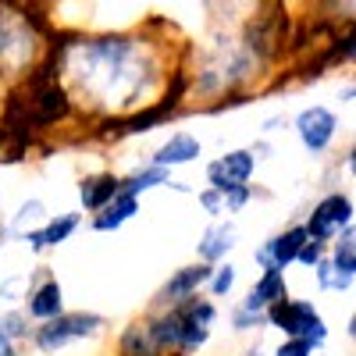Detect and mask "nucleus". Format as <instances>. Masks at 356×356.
I'll return each mask as SVG.
<instances>
[{
  "instance_id": "6ab92c4d",
  "label": "nucleus",
  "mask_w": 356,
  "mask_h": 356,
  "mask_svg": "<svg viewBox=\"0 0 356 356\" xmlns=\"http://www.w3.org/2000/svg\"><path fill=\"white\" fill-rule=\"evenodd\" d=\"M324 257V243H317V239H310V235H307V243L300 246V253H296V260H300V264H307V267H314L317 260Z\"/></svg>"
},
{
  "instance_id": "b1692460",
  "label": "nucleus",
  "mask_w": 356,
  "mask_h": 356,
  "mask_svg": "<svg viewBox=\"0 0 356 356\" xmlns=\"http://www.w3.org/2000/svg\"><path fill=\"white\" fill-rule=\"evenodd\" d=\"M0 356H15V346H11V339L0 332Z\"/></svg>"
},
{
  "instance_id": "5701e85b",
  "label": "nucleus",
  "mask_w": 356,
  "mask_h": 356,
  "mask_svg": "<svg viewBox=\"0 0 356 356\" xmlns=\"http://www.w3.org/2000/svg\"><path fill=\"white\" fill-rule=\"evenodd\" d=\"M0 328H8V335H25V332H29L25 321H22L18 314H8L4 321H0Z\"/></svg>"
},
{
  "instance_id": "423d86ee",
  "label": "nucleus",
  "mask_w": 356,
  "mask_h": 356,
  "mask_svg": "<svg viewBox=\"0 0 356 356\" xmlns=\"http://www.w3.org/2000/svg\"><path fill=\"white\" fill-rule=\"evenodd\" d=\"M257 168V157L250 150H232L225 154L221 161H214L211 168H207V178H211L214 189H228V186H246L250 175Z\"/></svg>"
},
{
  "instance_id": "f03ea898",
  "label": "nucleus",
  "mask_w": 356,
  "mask_h": 356,
  "mask_svg": "<svg viewBox=\"0 0 356 356\" xmlns=\"http://www.w3.org/2000/svg\"><path fill=\"white\" fill-rule=\"evenodd\" d=\"M264 321L275 324V328H282L289 339H307L314 346H324V339H328V328H324L321 314L310 303H303V300H285L282 296V300H275L271 307H267Z\"/></svg>"
},
{
  "instance_id": "4468645a",
  "label": "nucleus",
  "mask_w": 356,
  "mask_h": 356,
  "mask_svg": "<svg viewBox=\"0 0 356 356\" xmlns=\"http://www.w3.org/2000/svg\"><path fill=\"white\" fill-rule=\"evenodd\" d=\"M161 346L150 332V324H132L122 339V356H157Z\"/></svg>"
},
{
  "instance_id": "9d476101",
  "label": "nucleus",
  "mask_w": 356,
  "mask_h": 356,
  "mask_svg": "<svg viewBox=\"0 0 356 356\" xmlns=\"http://www.w3.org/2000/svg\"><path fill=\"white\" fill-rule=\"evenodd\" d=\"M79 228V214H61V218H54V221H47L43 228H36V232H29L25 235V243L33 246V250H47V246H57V243H65L68 235Z\"/></svg>"
},
{
  "instance_id": "dca6fc26",
  "label": "nucleus",
  "mask_w": 356,
  "mask_h": 356,
  "mask_svg": "<svg viewBox=\"0 0 356 356\" xmlns=\"http://www.w3.org/2000/svg\"><path fill=\"white\" fill-rule=\"evenodd\" d=\"M118 178H111V175H100V178H86L82 182V203H86V211H100V207L118 193Z\"/></svg>"
},
{
  "instance_id": "aec40b11",
  "label": "nucleus",
  "mask_w": 356,
  "mask_h": 356,
  "mask_svg": "<svg viewBox=\"0 0 356 356\" xmlns=\"http://www.w3.org/2000/svg\"><path fill=\"white\" fill-rule=\"evenodd\" d=\"M310 353H314V342H307V339H285L275 356H310Z\"/></svg>"
},
{
  "instance_id": "f8f14e48",
  "label": "nucleus",
  "mask_w": 356,
  "mask_h": 356,
  "mask_svg": "<svg viewBox=\"0 0 356 356\" xmlns=\"http://www.w3.org/2000/svg\"><path fill=\"white\" fill-rule=\"evenodd\" d=\"M196 157H200V143H196L193 136H186V132H178V136H171L161 150H157L154 164H157V168H171V164H189V161H196Z\"/></svg>"
},
{
  "instance_id": "1a4fd4ad",
  "label": "nucleus",
  "mask_w": 356,
  "mask_h": 356,
  "mask_svg": "<svg viewBox=\"0 0 356 356\" xmlns=\"http://www.w3.org/2000/svg\"><path fill=\"white\" fill-rule=\"evenodd\" d=\"M285 296V275L278 271V267H264V275H260V282L250 289V296H246V303H243V310H267L275 300H282Z\"/></svg>"
},
{
  "instance_id": "6e6552de",
  "label": "nucleus",
  "mask_w": 356,
  "mask_h": 356,
  "mask_svg": "<svg viewBox=\"0 0 356 356\" xmlns=\"http://www.w3.org/2000/svg\"><path fill=\"white\" fill-rule=\"evenodd\" d=\"M132 214H139V196L132 193H122V186H118V193L100 207V218L93 221L97 232H111V228H122Z\"/></svg>"
},
{
  "instance_id": "20e7f679",
  "label": "nucleus",
  "mask_w": 356,
  "mask_h": 356,
  "mask_svg": "<svg viewBox=\"0 0 356 356\" xmlns=\"http://www.w3.org/2000/svg\"><path fill=\"white\" fill-rule=\"evenodd\" d=\"M346 225H353V200L335 193V196L321 200L314 207V214L307 221V235H310V239H317V243H324V239H332L335 232H342Z\"/></svg>"
},
{
  "instance_id": "7ed1b4c3",
  "label": "nucleus",
  "mask_w": 356,
  "mask_h": 356,
  "mask_svg": "<svg viewBox=\"0 0 356 356\" xmlns=\"http://www.w3.org/2000/svg\"><path fill=\"white\" fill-rule=\"evenodd\" d=\"M97 328H104V317H97V314H54L36 332V342H40L43 353H54V349L68 346L72 339L93 335Z\"/></svg>"
},
{
  "instance_id": "2eb2a0df",
  "label": "nucleus",
  "mask_w": 356,
  "mask_h": 356,
  "mask_svg": "<svg viewBox=\"0 0 356 356\" xmlns=\"http://www.w3.org/2000/svg\"><path fill=\"white\" fill-rule=\"evenodd\" d=\"M29 314L40 317V321H47V317H54V314H61V285H57V282L40 285L33 296H29Z\"/></svg>"
},
{
  "instance_id": "a211bd4d",
  "label": "nucleus",
  "mask_w": 356,
  "mask_h": 356,
  "mask_svg": "<svg viewBox=\"0 0 356 356\" xmlns=\"http://www.w3.org/2000/svg\"><path fill=\"white\" fill-rule=\"evenodd\" d=\"M314 267H317V282H321V289H339V292H342V289L353 285V278H346L332 260H317Z\"/></svg>"
},
{
  "instance_id": "f257e3e1",
  "label": "nucleus",
  "mask_w": 356,
  "mask_h": 356,
  "mask_svg": "<svg viewBox=\"0 0 356 356\" xmlns=\"http://www.w3.org/2000/svg\"><path fill=\"white\" fill-rule=\"evenodd\" d=\"M211 321H214V307L186 296V300H178V307H171V314H164L161 321L150 324V332H154L161 349L171 346L178 353H189V349L207 342V335H211Z\"/></svg>"
},
{
  "instance_id": "4be33fe9",
  "label": "nucleus",
  "mask_w": 356,
  "mask_h": 356,
  "mask_svg": "<svg viewBox=\"0 0 356 356\" xmlns=\"http://www.w3.org/2000/svg\"><path fill=\"white\" fill-rule=\"evenodd\" d=\"M200 203H203L211 214H221V211H225V200H221V193H218L214 186H211V189H207V193L200 196Z\"/></svg>"
},
{
  "instance_id": "f3484780",
  "label": "nucleus",
  "mask_w": 356,
  "mask_h": 356,
  "mask_svg": "<svg viewBox=\"0 0 356 356\" xmlns=\"http://www.w3.org/2000/svg\"><path fill=\"white\" fill-rule=\"evenodd\" d=\"M168 182V168H146V171H139V175H132L129 182H122V193H132V196H139V193H146V189H154V186H164Z\"/></svg>"
},
{
  "instance_id": "0eeeda50",
  "label": "nucleus",
  "mask_w": 356,
  "mask_h": 356,
  "mask_svg": "<svg viewBox=\"0 0 356 356\" xmlns=\"http://www.w3.org/2000/svg\"><path fill=\"white\" fill-rule=\"evenodd\" d=\"M303 243H307V228H289V232L275 235L271 243H264L257 250V260L264 267H278V271H285V267L296 260V253H300Z\"/></svg>"
},
{
  "instance_id": "9b49d317",
  "label": "nucleus",
  "mask_w": 356,
  "mask_h": 356,
  "mask_svg": "<svg viewBox=\"0 0 356 356\" xmlns=\"http://www.w3.org/2000/svg\"><path fill=\"white\" fill-rule=\"evenodd\" d=\"M211 282V267L200 264V267H186V271H178L168 285H164V300L168 303H178V300H186V296H193L200 285Z\"/></svg>"
},
{
  "instance_id": "412c9836",
  "label": "nucleus",
  "mask_w": 356,
  "mask_h": 356,
  "mask_svg": "<svg viewBox=\"0 0 356 356\" xmlns=\"http://www.w3.org/2000/svg\"><path fill=\"white\" fill-rule=\"evenodd\" d=\"M232 282H235V267H232V264H228V267H218V275L211 271V285H214L218 296H225V292L232 289Z\"/></svg>"
},
{
  "instance_id": "39448f33",
  "label": "nucleus",
  "mask_w": 356,
  "mask_h": 356,
  "mask_svg": "<svg viewBox=\"0 0 356 356\" xmlns=\"http://www.w3.org/2000/svg\"><path fill=\"white\" fill-rule=\"evenodd\" d=\"M296 129H300V139H303L307 150L321 154L324 146L335 139L339 122H335V114H332L328 107H307L300 118H296Z\"/></svg>"
},
{
  "instance_id": "ddd939ff",
  "label": "nucleus",
  "mask_w": 356,
  "mask_h": 356,
  "mask_svg": "<svg viewBox=\"0 0 356 356\" xmlns=\"http://www.w3.org/2000/svg\"><path fill=\"white\" fill-rule=\"evenodd\" d=\"M235 228L232 225H211L203 232V239H200V257L203 260H218V257H225L235 243Z\"/></svg>"
}]
</instances>
